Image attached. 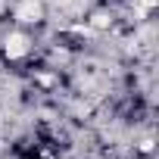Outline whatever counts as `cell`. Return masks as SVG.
I'll list each match as a JSON object with an SVG mask.
<instances>
[{
  "label": "cell",
  "mask_w": 159,
  "mask_h": 159,
  "mask_svg": "<svg viewBox=\"0 0 159 159\" xmlns=\"http://www.w3.org/2000/svg\"><path fill=\"white\" fill-rule=\"evenodd\" d=\"M31 53H34V34H31L28 28L13 25L10 31L0 34V56H3L7 62L22 66V62L31 59Z\"/></svg>",
  "instance_id": "obj_1"
}]
</instances>
